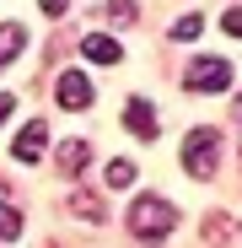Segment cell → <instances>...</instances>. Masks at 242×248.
Returning a JSON list of instances; mask_svg holds the SVG:
<instances>
[{"mask_svg":"<svg viewBox=\"0 0 242 248\" xmlns=\"http://www.w3.org/2000/svg\"><path fill=\"white\" fill-rule=\"evenodd\" d=\"M172 227H178V205H172L167 194H140V200L129 205V232H135V237L161 243Z\"/></svg>","mask_w":242,"mask_h":248,"instance_id":"1","label":"cell"},{"mask_svg":"<svg viewBox=\"0 0 242 248\" xmlns=\"http://www.w3.org/2000/svg\"><path fill=\"white\" fill-rule=\"evenodd\" d=\"M215 156H221V135L210 130V124L183 135V168H188V178H210L215 173Z\"/></svg>","mask_w":242,"mask_h":248,"instance_id":"2","label":"cell"},{"mask_svg":"<svg viewBox=\"0 0 242 248\" xmlns=\"http://www.w3.org/2000/svg\"><path fill=\"white\" fill-rule=\"evenodd\" d=\"M231 76H237V70H231L221 54H205V60H194V65L183 70V87H188V92H226Z\"/></svg>","mask_w":242,"mask_h":248,"instance_id":"3","label":"cell"},{"mask_svg":"<svg viewBox=\"0 0 242 248\" xmlns=\"http://www.w3.org/2000/svg\"><path fill=\"white\" fill-rule=\"evenodd\" d=\"M43 146H49V124H43V119H27L22 130H16V140H11L16 162H38V156H43Z\"/></svg>","mask_w":242,"mask_h":248,"instance_id":"4","label":"cell"},{"mask_svg":"<svg viewBox=\"0 0 242 248\" xmlns=\"http://www.w3.org/2000/svg\"><path fill=\"white\" fill-rule=\"evenodd\" d=\"M124 124H129V135H140V140H156L161 135V119H156V108L145 97H129L124 103Z\"/></svg>","mask_w":242,"mask_h":248,"instance_id":"5","label":"cell"},{"mask_svg":"<svg viewBox=\"0 0 242 248\" xmlns=\"http://www.w3.org/2000/svg\"><path fill=\"white\" fill-rule=\"evenodd\" d=\"M54 97H59V108H92V81L81 70H65L54 81Z\"/></svg>","mask_w":242,"mask_h":248,"instance_id":"6","label":"cell"},{"mask_svg":"<svg viewBox=\"0 0 242 248\" xmlns=\"http://www.w3.org/2000/svg\"><path fill=\"white\" fill-rule=\"evenodd\" d=\"M81 54H86L92 65H118V60H124V44H118V38H108V32H86Z\"/></svg>","mask_w":242,"mask_h":248,"instance_id":"7","label":"cell"},{"mask_svg":"<svg viewBox=\"0 0 242 248\" xmlns=\"http://www.w3.org/2000/svg\"><path fill=\"white\" fill-rule=\"evenodd\" d=\"M86 162H92V146H86V140H65V146H59V168H65L70 178L86 173Z\"/></svg>","mask_w":242,"mask_h":248,"instance_id":"8","label":"cell"},{"mask_svg":"<svg viewBox=\"0 0 242 248\" xmlns=\"http://www.w3.org/2000/svg\"><path fill=\"white\" fill-rule=\"evenodd\" d=\"M22 49H27V27H16V22H0V65H11Z\"/></svg>","mask_w":242,"mask_h":248,"instance_id":"9","label":"cell"},{"mask_svg":"<svg viewBox=\"0 0 242 248\" xmlns=\"http://www.w3.org/2000/svg\"><path fill=\"white\" fill-rule=\"evenodd\" d=\"M70 211H75L81 221H102V205H97V194H86V189L70 194Z\"/></svg>","mask_w":242,"mask_h":248,"instance_id":"10","label":"cell"},{"mask_svg":"<svg viewBox=\"0 0 242 248\" xmlns=\"http://www.w3.org/2000/svg\"><path fill=\"white\" fill-rule=\"evenodd\" d=\"M135 184V162L129 156H113L108 162V189H129Z\"/></svg>","mask_w":242,"mask_h":248,"instance_id":"11","label":"cell"},{"mask_svg":"<svg viewBox=\"0 0 242 248\" xmlns=\"http://www.w3.org/2000/svg\"><path fill=\"white\" fill-rule=\"evenodd\" d=\"M199 32H205V16H178L167 38H178V44H194V38H199Z\"/></svg>","mask_w":242,"mask_h":248,"instance_id":"12","label":"cell"},{"mask_svg":"<svg viewBox=\"0 0 242 248\" xmlns=\"http://www.w3.org/2000/svg\"><path fill=\"white\" fill-rule=\"evenodd\" d=\"M16 232H22V211H16V205L6 200V205H0V243H11Z\"/></svg>","mask_w":242,"mask_h":248,"instance_id":"13","label":"cell"},{"mask_svg":"<svg viewBox=\"0 0 242 248\" xmlns=\"http://www.w3.org/2000/svg\"><path fill=\"white\" fill-rule=\"evenodd\" d=\"M102 16H108V22H118V27H124V22H135V0H108V6H102Z\"/></svg>","mask_w":242,"mask_h":248,"instance_id":"14","label":"cell"},{"mask_svg":"<svg viewBox=\"0 0 242 248\" xmlns=\"http://www.w3.org/2000/svg\"><path fill=\"white\" fill-rule=\"evenodd\" d=\"M205 237H210V243H226V237H231V221H226V216H210V221H205Z\"/></svg>","mask_w":242,"mask_h":248,"instance_id":"15","label":"cell"},{"mask_svg":"<svg viewBox=\"0 0 242 248\" xmlns=\"http://www.w3.org/2000/svg\"><path fill=\"white\" fill-rule=\"evenodd\" d=\"M221 27H226V32H231V38H237V44H242V6H231V11H226V16H221Z\"/></svg>","mask_w":242,"mask_h":248,"instance_id":"16","label":"cell"},{"mask_svg":"<svg viewBox=\"0 0 242 248\" xmlns=\"http://www.w3.org/2000/svg\"><path fill=\"white\" fill-rule=\"evenodd\" d=\"M38 6H43V16H65V6H70V0H38Z\"/></svg>","mask_w":242,"mask_h":248,"instance_id":"17","label":"cell"},{"mask_svg":"<svg viewBox=\"0 0 242 248\" xmlns=\"http://www.w3.org/2000/svg\"><path fill=\"white\" fill-rule=\"evenodd\" d=\"M11 108H16V97H11V92H0V124H6V113H11Z\"/></svg>","mask_w":242,"mask_h":248,"instance_id":"18","label":"cell"},{"mask_svg":"<svg viewBox=\"0 0 242 248\" xmlns=\"http://www.w3.org/2000/svg\"><path fill=\"white\" fill-rule=\"evenodd\" d=\"M6 200H11V194H6V184H0V205H6Z\"/></svg>","mask_w":242,"mask_h":248,"instance_id":"19","label":"cell"},{"mask_svg":"<svg viewBox=\"0 0 242 248\" xmlns=\"http://www.w3.org/2000/svg\"><path fill=\"white\" fill-rule=\"evenodd\" d=\"M237 119H242V97H237Z\"/></svg>","mask_w":242,"mask_h":248,"instance_id":"20","label":"cell"}]
</instances>
